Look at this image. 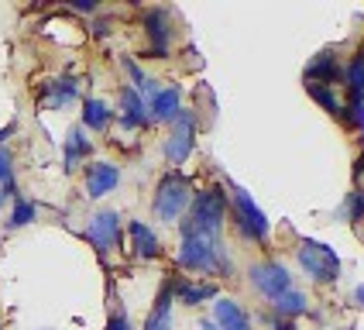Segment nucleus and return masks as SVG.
<instances>
[{
	"label": "nucleus",
	"mask_w": 364,
	"mask_h": 330,
	"mask_svg": "<svg viewBox=\"0 0 364 330\" xmlns=\"http://www.w3.org/2000/svg\"><path fill=\"white\" fill-rule=\"evenodd\" d=\"M172 303H176V292H172V282H165L155 299V309L144 320V330H172Z\"/></svg>",
	"instance_id": "dca6fc26"
},
{
	"label": "nucleus",
	"mask_w": 364,
	"mask_h": 330,
	"mask_svg": "<svg viewBox=\"0 0 364 330\" xmlns=\"http://www.w3.org/2000/svg\"><path fill=\"white\" fill-rule=\"evenodd\" d=\"M86 241L97 247L100 255H110L121 245V217L114 210H97L86 224Z\"/></svg>",
	"instance_id": "6e6552de"
},
{
	"label": "nucleus",
	"mask_w": 364,
	"mask_h": 330,
	"mask_svg": "<svg viewBox=\"0 0 364 330\" xmlns=\"http://www.w3.org/2000/svg\"><path fill=\"white\" fill-rule=\"evenodd\" d=\"M107 330H134V324L127 320V313H121V309H117V313L107 320Z\"/></svg>",
	"instance_id": "cd10ccee"
},
{
	"label": "nucleus",
	"mask_w": 364,
	"mask_h": 330,
	"mask_svg": "<svg viewBox=\"0 0 364 330\" xmlns=\"http://www.w3.org/2000/svg\"><path fill=\"white\" fill-rule=\"evenodd\" d=\"M223 217H227V193L220 186L193 193V203L182 217V234H200V238H220Z\"/></svg>",
	"instance_id": "f257e3e1"
},
{
	"label": "nucleus",
	"mask_w": 364,
	"mask_h": 330,
	"mask_svg": "<svg viewBox=\"0 0 364 330\" xmlns=\"http://www.w3.org/2000/svg\"><path fill=\"white\" fill-rule=\"evenodd\" d=\"M73 7H76V11H82V14H93V11H97V4H90V0H76Z\"/></svg>",
	"instance_id": "c85d7f7f"
},
{
	"label": "nucleus",
	"mask_w": 364,
	"mask_h": 330,
	"mask_svg": "<svg viewBox=\"0 0 364 330\" xmlns=\"http://www.w3.org/2000/svg\"><path fill=\"white\" fill-rule=\"evenodd\" d=\"M127 234H131V247H134L138 258H159V255H162V241H159V234L148 224L131 220V224H127Z\"/></svg>",
	"instance_id": "2eb2a0df"
},
{
	"label": "nucleus",
	"mask_w": 364,
	"mask_h": 330,
	"mask_svg": "<svg viewBox=\"0 0 364 330\" xmlns=\"http://www.w3.org/2000/svg\"><path fill=\"white\" fill-rule=\"evenodd\" d=\"M344 82H347V97H350V100H364V62H361V55H354L350 65L344 69Z\"/></svg>",
	"instance_id": "4be33fe9"
},
{
	"label": "nucleus",
	"mask_w": 364,
	"mask_h": 330,
	"mask_svg": "<svg viewBox=\"0 0 364 330\" xmlns=\"http://www.w3.org/2000/svg\"><path fill=\"white\" fill-rule=\"evenodd\" d=\"M275 330H292V324H289V320H282V324H275Z\"/></svg>",
	"instance_id": "2f4dec72"
},
{
	"label": "nucleus",
	"mask_w": 364,
	"mask_h": 330,
	"mask_svg": "<svg viewBox=\"0 0 364 330\" xmlns=\"http://www.w3.org/2000/svg\"><path fill=\"white\" fill-rule=\"evenodd\" d=\"M121 183V169L114 162H90L86 165V196L103 200L107 193H114Z\"/></svg>",
	"instance_id": "9d476101"
},
{
	"label": "nucleus",
	"mask_w": 364,
	"mask_h": 330,
	"mask_svg": "<svg viewBox=\"0 0 364 330\" xmlns=\"http://www.w3.org/2000/svg\"><path fill=\"white\" fill-rule=\"evenodd\" d=\"M230 189V203H234V224H237V234L247 238V241H258L264 245L268 241V217H264V210L255 200H251V193L237 183H227Z\"/></svg>",
	"instance_id": "20e7f679"
},
{
	"label": "nucleus",
	"mask_w": 364,
	"mask_h": 330,
	"mask_svg": "<svg viewBox=\"0 0 364 330\" xmlns=\"http://www.w3.org/2000/svg\"><path fill=\"white\" fill-rule=\"evenodd\" d=\"M144 35L151 41V59H165L168 55V45H172V24H168V11L162 7H151V11H144Z\"/></svg>",
	"instance_id": "1a4fd4ad"
},
{
	"label": "nucleus",
	"mask_w": 364,
	"mask_h": 330,
	"mask_svg": "<svg viewBox=\"0 0 364 330\" xmlns=\"http://www.w3.org/2000/svg\"><path fill=\"white\" fill-rule=\"evenodd\" d=\"M303 76H306L309 86H333V82L344 80V69H341V62H337L333 52H320V55L309 59Z\"/></svg>",
	"instance_id": "9b49d317"
},
{
	"label": "nucleus",
	"mask_w": 364,
	"mask_h": 330,
	"mask_svg": "<svg viewBox=\"0 0 364 330\" xmlns=\"http://www.w3.org/2000/svg\"><path fill=\"white\" fill-rule=\"evenodd\" d=\"M35 217H38V206L31 203V200H24V196H18V200H14V210H11V220H7V227H11V230L28 227V224H35Z\"/></svg>",
	"instance_id": "5701e85b"
},
{
	"label": "nucleus",
	"mask_w": 364,
	"mask_h": 330,
	"mask_svg": "<svg viewBox=\"0 0 364 330\" xmlns=\"http://www.w3.org/2000/svg\"><path fill=\"white\" fill-rule=\"evenodd\" d=\"M0 193L18 200V183H14V169H11V151L0 148Z\"/></svg>",
	"instance_id": "393cba45"
},
{
	"label": "nucleus",
	"mask_w": 364,
	"mask_h": 330,
	"mask_svg": "<svg viewBox=\"0 0 364 330\" xmlns=\"http://www.w3.org/2000/svg\"><path fill=\"white\" fill-rule=\"evenodd\" d=\"M354 303H358V307H364V282L354 289Z\"/></svg>",
	"instance_id": "c756f323"
},
{
	"label": "nucleus",
	"mask_w": 364,
	"mask_h": 330,
	"mask_svg": "<svg viewBox=\"0 0 364 330\" xmlns=\"http://www.w3.org/2000/svg\"><path fill=\"white\" fill-rule=\"evenodd\" d=\"M4 200H7V196H4V193H0V206H4Z\"/></svg>",
	"instance_id": "473e14b6"
},
{
	"label": "nucleus",
	"mask_w": 364,
	"mask_h": 330,
	"mask_svg": "<svg viewBox=\"0 0 364 330\" xmlns=\"http://www.w3.org/2000/svg\"><path fill=\"white\" fill-rule=\"evenodd\" d=\"M347 217H350V224H361L364 220V186L347 196Z\"/></svg>",
	"instance_id": "a878e982"
},
{
	"label": "nucleus",
	"mask_w": 364,
	"mask_h": 330,
	"mask_svg": "<svg viewBox=\"0 0 364 330\" xmlns=\"http://www.w3.org/2000/svg\"><path fill=\"white\" fill-rule=\"evenodd\" d=\"M193 144H196V117L193 110H182L172 121V134L165 138V159L172 165H182L193 155Z\"/></svg>",
	"instance_id": "423d86ee"
},
{
	"label": "nucleus",
	"mask_w": 364,
	"mask_h": 330,
	"mask_svg": "<svg viewBox=\"0 0 364 330\" xmlns=\"http://www.w3.org/2000/svg\"><path fill=\"white\" fill-rule=\"evenodd\" d=\"M90 151H93V144L86 138V131H82V127H73L69 138H65V148H62V165H65V172H73Z\"/></svg>",
	"instance_id": "a211bd4d"
},
{
	"label": "nucleus",
	"mask_w": 364,
	"mask_h": 330,
	"mask_svg": "<svg viewBox=\"0 0 364 330\" xmlns=\"http://www.w3.org/2000/svg\"><path fill=\"white\" fill-rule=\"evenodd\" d=\"M361 162H364V155H361Z\"/></svg>",
	"instance_id": "f704fd0d"
},
{
	"label": "nucleus",
	"mask_w": 364,
	"mask_h": 330,
	"mask_svg": "<svg viewBox=\"0 0 364 330\" xmlns=\"http://www.w3.org/2000/svg\"><path fill=\"white\" fill-rule=\"evenodd\" d=\"M179 265L189 268V272H206V275H230V255L220 245V238L182 234Z\"/></svg>",
	"instance_id": "f03ea898"
},
{
	"label": "nucleus",
	"mask_w": 364,
	"mask_h": 330,
	"mask_svg": "<svg viewBox=\"0 0 364 330\" xmlns=\"http://www.w3.org/2000/svg\"><path fill=\"white\" fill-rule=\"evenodd\" d=\"M193 203V183L189 176H182L179 169L165 172L159 186H155V200H151V210L162 224H176L179 217H186V210Z\"/></svg>",
	"instance_id": "7ed1b4c3"
},
{
	"label": "nucleus",
	"mask_w": 364,
	"mask_h": 330,
	"mask_svg": "<svg viewBox=\"0 0 364 330\" xmlns=\"http://www.w3.org/2000/svg\"><path fill=\"white\" fill-rule=\"evenodd\" d=\"M110 121H114V110H110L103 100H97V97L82 100V127H90V131L100 134V131L110 127Z\"/></svg>",
	"instance_id": "6ab92c4d"
},
{
	"label": "nucleus",
	"mask_w": 364,
	"mask_h": 330,
	"mask_svg": "<svg viewBox=\"0 0 364 330\" xmlns=\"http://www.w3.org/2000/svg\"><path fill=\"white\" fill-rule=\"evenodd\" d=\"M213 324L220 330H251V320H247L244 307L227 299V296H217V303H213Z\"/></svg>",
	"instance_id": "4468645a"
},
{
	"label": "nucleus",
	"mask_w": 364,
	"mask_h": 330,
	"mask_svg": "<svg viewBox=\"0 0 364 330\" xmlns=\"http://www.w3.org/2000/svg\"><path fill=\"white\" fill-rule=\"evenodd\" d=\"M200 330H220V327H217L213 320H200Z\"/></svg>",
	"instance_id": "7c9ffc66"
},
{
	"label": "nucleus",
	"mask_w": 364,
	"mask_h": 330,
	"mask_svg": "<svg viewBox=\"0 0 364 330\" xmlns=\"http://www.w3.org/2000/svg\"><path fill=\"white\" fill-rule=\"evenodd\" d=\"M299 265L320 286H330V282L341 279V258H337V251L330 245H323V241H313V238H306L303 245H299Z\"/></svg>",
	"instance_id": "39448f33"
},
{
	"label": "nucleus",
	"mask_w": 364,
	"mask_h": 330,
	"mask_svg": "<svg viewBox=\"0 0 364 330\" xmlns=\"http://www.w3.org/2000/svg\"><path fill=\"white\" fill-rule=\"evenodd\" d=\"M76 97H80V80H69V76H65V80L48 82V90H45V100L52 103L55 110L65 107V103H73Z\"/></svg>",
	"instance_id": "aec40b11"
},
{
	"label": "nucleus",
	"mask_w": 364,
	"mask_h": 330,
	"mask_svg": "<svg viewBox=\"0 0 364 330\" xmlns=\"http://www.w3.org/2000/svg\"><path fill=\"white\" fill-rule=\"evenodd\" d=\"M148 103L141 100V93L138 90H121V127L124 131H141L148 127Z\"/></svg>",
	"instance_id": "ddd939ff"
},
{
	"label": "nucleus",
	"mask_w": 364,
	"mask_h": 330,
	"mask_svg": "<svg viewBox=\"0 0 364 330\" xmlns=\"http://www.w3.org/2000/svg\"><path fill=\"white\" fill-rule=\"evenodd\" d=\"M358 55H361V62H364V48H361V52H358Z\"/></svg>",
	"instance_id": "72a5a7b5"
},
{
	"label": "nucleus",
	"mask_w": 364,
	"mask_h": 330,
	"mask_svg": "<svg viewBox=\"0 0 364 330\" xmlns=\"http://www.w3.org/2000/svg\"><path fill=\"white\" fill-rule=\"evenodd\" d=\"M309 97L320 103L330 117H344V103L337 100V93H333L330 86H309Z\"/></svg>",
	"instance_id": "b1692460"
},
{
	"label": "nucleus",
	"mask_w": 364,
	"mask_h": 330,
	"mask_svg": "<svg viewBox=\"0 0 364 330\" xmlns=\"http://www.w3.org/2000/svg\"><path fill=\"white\" fill-rule=\"evenodd\" d=\"M251 286L262 292L264 299H279L282 292H289L292 289V275H289V268L282 265V262H262V265H251Z\"/></svg>",
	"instance_id": "0eeeda50"
},
{
	"label": "nucleus",
	"mask_w": 364,
	"mask_h": 330,
	"mask_svg": "<svg viewBox=\"0 0 364 330\" xmlns=\"http://www.w3.org/2000/svg\"><path fill=\"white\" fill-rule=\"evenodd\" d=\"M347 124L364 131V100H347Z\"/></svg>",
	"instance_id": "bb28decb"
},
{
	"label": "nucleus",
	"mask_w": 364,
	"mask_h": 330,
	"mask_svg": "<svg viewBox=\"0 0 364 330\" xmlns=\"http://www.w3.org/2000/svg\"><path fill=\"white\" fill-rule=\"evenodd\" d=\"M172 292L179 296V303H186V307H200V303L217 299V286L213 282H186V279H176Z\"/></svg>",
	"instance_id": "f3484780"
},
{
	"label": "nucleus",
	"mask_w": 364,
	"mask_h": 330,
	"mask_svg": "<svg viewBox=\"0 0 364 330\" xmlns=\"http://www.w3.org/2000/svg\"><path fill=\"white\" fill-rule=\"evenodd\" d=\"M182 114V93L179 86H159L155 90V97L148 100V117L151 121H165L172 124L176 117Z\"/></svg>",
	"instance_id": "f8f14e48"
},
{
	"label": "nucleus",
	"mask_w": 364,
	"mask_h": 330,
	"mask_svg": "<svg viewBox=\"0 0 364 330\" xmlns=\"http://www.w3.org/2000/svg\"><path fill=\"white\" fill-rule=\"evenodd\" d=\"M272 307H275V313H279L282 320H292V316H303L306 309H309V303H306V296L299 289H289V292H282Z\"/></svg>",
	"instance_id": "412c9836"
}]
</instances>
